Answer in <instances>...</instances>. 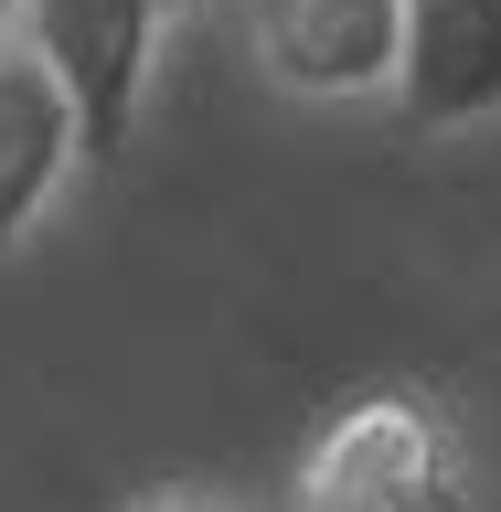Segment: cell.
<instances>
[{"instance_id":"cell-1","label":"cell","mask_w":501,"mask_h":512,"mask_svg":"<svg viewBox=\"0 0 501 512\" xmlns=\"http://www.w3.org/2000/svg\"><path fill=\"white\" fill-rule=\"evenodd\" d=\"M299 502L310 512H459L470 502L459 416L438 395H416V384L342 395L299 448Z\"/></svg>"},{"instance_id":"cell-2","label":"cell","mask_w":501,"mask_h":512,"mask_svg":"<svg viewBox=\"0 0 501 512\" xmlns=\"http://www.w3.org/2000/svg\"><path fill=\"white\" fill-rule=\"evenodd\" d=\"M160 22H171L160 0H22V22H11V43L54 75V96L75 107V139L96 160H118L139 128Z\"/></svg>"},{"instance_id":"cell-3","label":"cell","mask_w":501,"mask_h":512,"mask_svg":"<svg viewBox=\"0 0 501 512\" xmlns=\"http://www.w3.org/2000/svg\"><path fill=\"white\" fill-rule=\"evenodd\" d=\"M395 22H406V0H235L246 64L310 107L395 96Z\"/></svg>"},{"instance_id":"cell-4","label":"cell","mask_w":501,"mask_h":512,"mask_svg":"<svg viewBox=\"0 0 501 512\" xmlns=\"http://www.w3.org/2000/svg\"><path fill=\"white\" fill-rule=\"evenodd\" d=\"M395 107L416 128L501 118V0H406V22H395Z\"/></svg>"},{"instance_id":"cell-5","label":"cell","mask_w":501,"mask_h":512,"mask_svg":"<svg viewBox=\"0 0 501 512\" xmlns=\"http://www.w3.org/2000/svg\"><path fill=\"white\" fill-rule=\"evenodd\" d=\"M75 160H86L75 107L54 96V75H43L22 43H0V256L43 224V203L64 192V171H75Z\"/></svg>"},{"instance_id":"cell-6","label":"cell","mask_w":501,"mask_h":512,"mask_svg":"<svg viewBox=\"0 0 501 512\" xmlns=\"http://www.w3.org/2000/svg\"><path fill=\"white\" fill-rule=\"evenodd\" d=\"M118 512H235L224 491H203V480H150V491H128Z\"/></svg>"},{"instance_id":"cell-7","label":"cell","mask_w":501,"mask_h":512,"mask_svg":"<svg viewBox=\"0 0 501 512\" xmlns=\"http://www.w3.org/2000/svg\"><path fill=\"white\" fill-rule=\"evenodd\" d=\"M11 22H22V0H0V43H11Z\"/></svg>"},{"instance_id":"cell-8","label":"cell","mask_w":501,"mask_h":512,"mask_svg":"<svg viewBox=\"0 0 501 512\" xmlns=\"http://www.w3.org/2000/svg\"><path fill=\"white\" fill-rule=\"evenodd\" d=\"M160 11H203V0H160Z\"/></svg>"}]
</instances>
